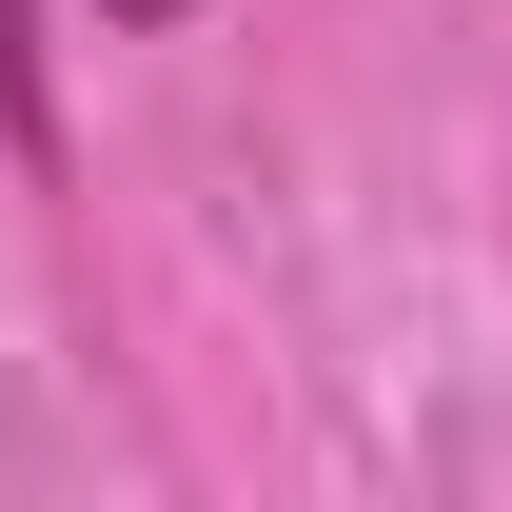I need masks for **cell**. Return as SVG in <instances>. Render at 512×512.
<instances>
[{
	"mask_svg": "<svg viewBox=\"0 0 512 512\" xmlns=\"http://www.w3.org/2000/svg\"><path fill=\"white\" fill-rule=\"evenodd\" d=\"M0 138L60 158V79H40V0H0Z\"/></svg>",
	"mask_w": 512,
	"mask_h": 512,
	"instance_id": "obj_1",
	"label": "cell"
},
{
	"mask_svg": "<svg viewBox=\"0 0 512 512\" xmlns=\"http://www.w3.org/2000/svg\"><path fill=\"white\" fill-rule=\"evenodd\" d=\"M99 20H178V0H99Z\"/></svg>",
	"mask_w": 512,
	"mask_h": 512,
	"instance_id": "obj_2",
	"label": "cell"
}]
</instances>
